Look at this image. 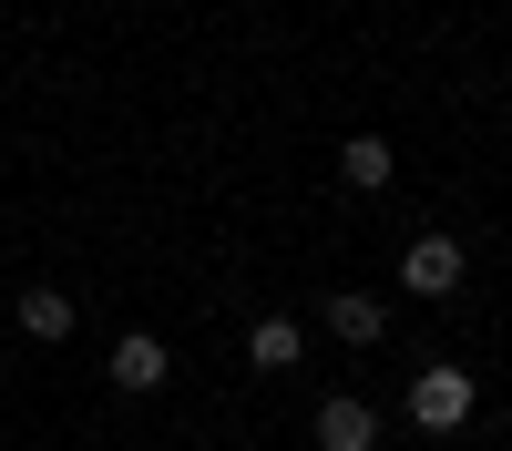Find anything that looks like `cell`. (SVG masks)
I'll return each mask as SVG.
<instances>
[{
    "mask_svg": "<svg viewBox=\"0 0 512 451\" xmlns=\"http://www.w3.org/2000/svg\"><path fill=\"white\" fill-rule=\"evenodd\" d=\"M113 390H164V339H113Z\"/></svg>",
    "mask_w": 512,
    "mask_h": 451,
    "instance_id": "cell-4",
    "label": "cell"
},
{
    "mask_svg": "<svg viewBox=\"0 0 512 451\" xmlns=\"http://www.w3.org/2000/svg\"><path fill=\"white\" fill-rule=\"evenodd\" d=\"M297 349H308V339H297V318H256V328H246V359H256V369H297Z\"/></svg>",
    "mask_w": 512,
    "mask_h": 451,
    "instance_id": "cell-6",
    "label": "cell"
},
{
    "mask_svg": "<svg viewBox=\"0 0 512 451\" xmlns=\"http://www.w3.org/2000/svg\"><path fill=\"white\" fill-rule=\"evenodd\" d=\"M21 328H31V339H72V298H62V287H31V298H21Z\"/></svg>",
    "mask_w": 512,
    "mask_h": 451,
    "instance_id": "cell-8",
    "label": "cell"
},
{
    "mask_svg": "<svg viewBox=\"0 0 512 451\" xmlns=\"http://www.w3.org/2000/svg\"><path fill=\"white\" fill-rule=\"evenodd\" d=\"M410 421L420 431H461V421H472V369H420V380H410Z\"/></svg>",
    "mask_w": 512,
    "mask_h": 451,
    "instance_id": "cell-1",
    "label": "cell"
},
{
    "mask_svg": "<svg viewBox=\"0 0 512 451\" xmlns=\"http://www.w3.org/2000/svg\"><path fill=\"white\" fill-rule=\"evenodd\" d=\"M338 175H349V185H390V144H379V134H349V144H338Z\"/></svg>",
    "mask_w": 512,
    "mask_h": 451,
    "instance_id": "cell-7",
    "label": "cell"
},
{
    "mask_svg": "<svg viewBox=\"0 0 512 451\" xmlns=\"http://www.w3.org/2000/svg\"><path fill=\"white\" fill-rule=\"evenodd\" d=\"M328 328H338L349 349H369L379 328H390V308H379V298H359V287H349V298H328Z\"/></svg>",
    "mask_w": 512,
    "mask_h": 451,
    "instance_id": "cell-5",
    "label": "cell"
},
{
    "mask_svg": "<svg viewBox=\"0 0 512 451\" xmlns=\"http://www.w3.org/2000/svg\"><path fill=\"white\" fill-rule=\"evenodd\" d=\"M400 287H410V298H451V287H461V236H410L400 246Z\"/></svg>",
    "mask_w": 512,
    "mask_h": 451,
    "instance_id": "cell-2",
    "label": "cell"
},
{
    "mask_svg": "<svg viewBox=\"0 0 512 451\" xmlns=\"http://www.w3.org/2000/svg\"><path fill=\"white\" fill-rule=\"evenodd\" d=\"M369 441H379V410L349 400V390H328L318 400V451H369Z\"/></svg>",
    "mask_w": 512,
    "mask_h": 451,
    "instance_id": "cell-3",
    "label": "cell"
}]
</instances>
